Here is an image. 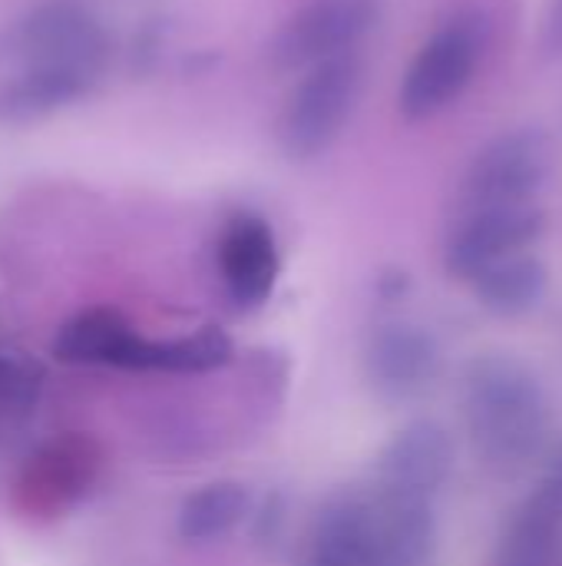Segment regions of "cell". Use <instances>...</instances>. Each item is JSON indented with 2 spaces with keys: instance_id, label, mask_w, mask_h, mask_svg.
I'll return each instance as SVG.
<instances>
[{
  "instance_id": "obj_1",
  "label": "cell",
  "mask_w": 562,
  "mask_h": 566,
  "mask_svg": "<svg viewBox=\"0 0 562 566\" xmlns=\"http://www.w3.org/2000/svg\"><path fill=\"white\" fill-rule=\"evenodd\" d=\"M464 418L474 451L500 474L527 468L550 434L547 391L540 378L510 355H480L467 365Z\"/></svg>"
},
{
  "instance_id": "obj_2",
  "label": "cell",
  "mask_w": 562,
  "mask_h": 566,
  "mask_svg": "<svg viewBox=\"0 0 562 566\" xmlns=\"http://www.w3.org/2000/svg\"><path fill=\"white\" fill-rule=\"evenodd\" d=\"M490 46V20L484 10H457L450 20H444L431 40L417 50L411 60L401 90H397V109L411 123H424L450 109L467 86L474 83L484 56Z\"/></svg>"
},
{
  "instance_id": "obj_3",
  "label": "cell",
  "mask_w": 562,
  "mask_h": 566,
  "mask_svg": "<svg viewBox=\"0 0 562 566\" xmlns=\"http://www.w3.org/2000/svg\"><path fill=\"white\" fill-rule=\"evenodd\" d=\"M113 40L89 0H40L0 30V63L40 66L63 63L106 73Z\"/></svg>"
},
{
  "instance_id": "obj_4",
  "label": "cell",
  "mask_w": 562,
  "mask_h": 566,
  "mask_svg": "<svg viewBox=\"0 0 562 566\" xmlns=\"http://www.w3.org/2000/svg\"><path fill=\"white\" fill-rule=\"evenodd\" d=\"M364 90V63L341 53L305 70L278 116V143L291 159L321 156L348 126Z\"/></svg>"
},
{
  "instance_id": "obj_5",
  "label": "cell",
  "mask_w": 562,
  "mask_h": 566,
  "mask_svg": "<svg viewBox=\"0 0 562 566\" xmlns=\"http://www.w3.org/2000/svg\"><path fill=\"white\" fill-rule=\"evenodd\" d=\"M384 0H308L272 36L275 70H311L354 46L378 27Z\"/></svg>"
},
{
  "instance_id": "obj_6",
  "label": "cell",
  "mask_w": 562,
  "mask_h": 566,
  "mask_svg": "<svg viewBox=\"0 0 562 566\" xmlns=\"http://www.w3.org/2000/svg\"><path fill=\"white\" fill-rule=\"evenodd\" d=\"M553 169V146L543 129H510L490 139L467 166L464 202L474 209L530 206Z\"/></svg>"
},
{
  "instance_id": "obj_7",
  "label": "cell",
  "mask_w": 562,
  "mask_h": 566,
  "mask_svg": "<svg viewBox=\"0 0 562 566\" xmlns=\"http://www.w3.org/2000/svg\"><path fill=\"white\" fill-rule=\"evenodd\" d=\"M547 229L543 209L530 206H500V209H474L454 229L447 242V272L470 282L487 265L527 252Z\"/></svg>"
},
{
  "instance_id": "obj_8",
  "label": "cell",
  "mask_w": 562,
  "mask_h": 566,
  "mask_svg": "<svg viewBox=\"0 0 562 566\" xmlns=\"http://www.w3.org/2000/svg\"><path fill=\"white\" fill-rule=\"evenodd\" d=\"M454 471V441L441 421L421 418L404 424L381 451L374 488L401 497L431 501Z\"/></svg>"
},
{
  "instance_id": "obj_9",
  "label": "cell",
  "mask_w": 562,
  "mask_h": 566,
  "mask_svg": "<svg viewBox=\"0 0 562 566\" xmlns=\"http://www.w3.org/2000/svg\"><path fill=\"white\" fill-rule=\"evenodd\" d=\"M219 272L238 308H258L268 302L278 279V245L262 216L238 212L229 219L219 242Z\"/></svg>"
},
{
  "instance_id": "obj_10",
  "label": "cell",
  "mask_w": 562,
  "mask_h": 566,
  "mask_svg": "<svg viewBox=\"0 0 562 566\" xmlns=\"http://www.w3.org/2000/svg\"><path fill=\"white\" fill-rule=\"evenodd\" d=\"M437 371L441 345L421 325L394 322L378 328L368 342V378L384 398H414L437 378Z\"/></svg>"
},
{
  "instance_id": "obj_11",
  "label": "cell",
  "mask_w": 562,
  "mask_h": 566,
  "mask_svg": "<svg viewBox=\"0 0 562 566\" xmlns=\"http://www.w3.org/2000/svg\"><path fill=\"white\" fill-rule=\"evenodd\" d=\"M301 566H397L378 547L368 491L341 494L318 514Z\"/></svg>"
},
{
  "instance_id": "obj_12",
  "label": "cell",
  "mask_w": 562,
  "mask_h": 566,
  "mask_svg": "<svg viewBox=\"0 0 562 566\" xmlns=\"http://www.w3.org/2000/svg\"><path fill=\"white\" fill-rule=\"evenodd\" d=\"M103 76L83 66L63 63H40L10 73L0 83V123L3 126H30L40 123L70 103L89 96Z\"/></svg>"
},
{
  "instance_id": "obj_13",
  "label": "cell",
  "mask_w": 562,
  "mask_h": 566,
  "mask_svg": "<svg viewBox=\"0 0 562 566\" xmlns=\"http://www.w3.org/2000/svg\"><path fill=\"white\" fill-rule=\"evenodd\" d=\"M562 534V441L550 451L537 491L517 511L507 541L503 566H550Z\"/></svg>"
},
{
  "instance_id": "obj_14",
  "label": "cell",
  "mask_w": 562,
  "mask_h": 566,
  "mask_svg": "<svg viewBox=\"0 0 562 566\" xmlns=\"http://www.w3.org/2000/svg\"><path fill=\"white\" fill-rule=\"evenodd\" d=\"M470 285L484 308H490L494 315L513 318V315L533 312L547 298L550 272L537 255L517 252L487 265L477 279H470Z\"/></svg>"
},
{
  "instance_id": "obj_15",
  "label": "cell",
  "mask_w": 562,
  "mask_h": 566,
  "mask_svg": "<svg viewBox=\"0 0 562 566\" xmlns=\"http://www.w3.org/2000/svg\"><path fill=\"white\" fill-rule=\"evenodd\" d=\"M232 358V338L215 328L205 325L195 335L185 338H169V342H146L136 338L123 368H136V371H212L222 368Z\"/></svg>"
},
{
  "instance_id": "obj_16",
  "label": "cell",
  "mask_w": 562,
  "mask_h": 566,
  "mask_svg": "<svg viewBox=\"0 0 562 566\" xmlns=\"http://www.w3.org/2000/svg\"><path fill=\"white\" fill-rule=\"evenodd\" d=\"M136 338L139 335L129 328V322L123 315H116L109 308H93L63 325V332L56 335V355L63 361L123 368Z\"/></svg>"
},
{
  "instance_id": "obj_17",
  "label": "cell",
  "mask_w": 562,
  "mask_h": 566,
  "mask_svg": "<svg viewBox=\"0 0 562 566\" xmlns=\"http://www.w3.org/2000/svg\"><path fill=\"white\" fill-rule=\"evenodd\" d=\"M248 504L252 497L242 484H232V481L209 484L195 491L192 497H185V504L179 507V524H176L179 537L189 544L219 541L248 517Z\"/></svg>"
},
{
  "instance_id": "obj_18",
  "label": "cell",
  "mask_w": 562,
  "mask_h": 566,
  "mask_svg": "<svg viewBox=\"0 0 562 566\" xmlns=\"http://www.w3.org/2000/svg\"><path fill=\"white\" fill-rule=\"evenodd\" d=\"M33 381H36V375L20 355L0 352V408L26 401L33 391Z\"/></svg>"
},
{
  "instance_id": "obj_19",
  "label": "cell",
  "mask_w": 562,
  "mask_h": 566,
  "mask_svg": "<svg viewBox=\"0 0 562 566\" xmlns=\"http://www.w3.org/2000/svg\"><path fill=\"white\" fill-rule=\"evenodd\" d=\"M543 46H547L550 53H562V0H553V7H550V13H547Z\"/></svg>"
}]
</instances>
